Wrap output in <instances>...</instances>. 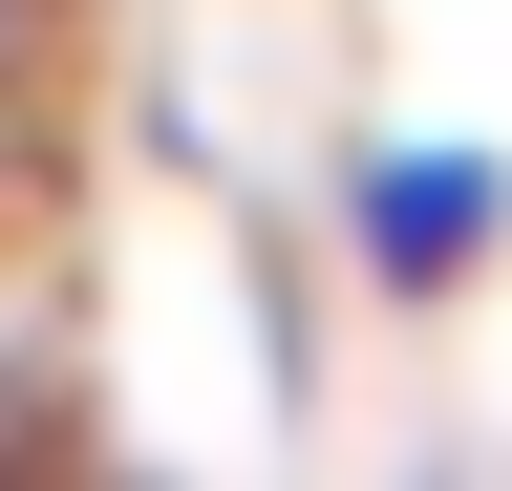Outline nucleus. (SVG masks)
<instances>
[{
  "mask_svg": "<svg viewBox=\"0 0 512 491\" xmlns=\"http://www.w3.org/2000/svg\"><path fill=\"white\" fill-rule=\"evenodd\" d=\"M342 235H363V278H384V299H448V278H491L512 171H491L470 129H406V150H363V171H342Z\"/></svg>",
  "mask_w": 512,
  "mask_h": 491,
  "instance_id": "f257e3e1",
  "label": "nucleus"
},
{
  "mask_svg": "<svg viewBox=\"0 0 512 491\" xmlns=\"http://www.w3.org/2000/svg\"><path fill=\"white\" fill-rule=\"evenodd\" d=\"M64 65H86V0H0V150L64 129Z\"/></svg>",
  "mask_w": 512,
  "mask_h": 491,
  "instance_id": "f03ea898",
  "label": "nucleus"
}]
</instances>
